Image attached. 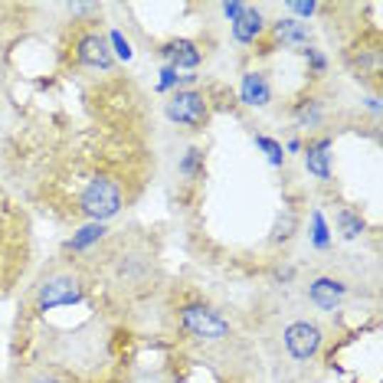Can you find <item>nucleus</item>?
<instances>
[{
	"label": "nucleus",
	"mask_w": 383,
	"mask_h": 383,
	"mask_svg": "<svg viewBox=\"0 0 383 383\" xmlns=\"http://www.w3.org/2000/svg\"><path fill=\"white\" fill-rule=\"evenodd\" d=\"M122 204H125V190L112 177H95L89 180V187L82 190V213L95 223L115 216V213L122 210Z\"/></svg>",
	"instance_id": "f257e3e1"
},
{
	"label": "nucleus",
	"mask_w": 383,
	"mask_h": 383,
	"mask_svg": "<svg viewBox=\"0 0 383 383\" xmlns=\"http://www.w3.org/2000/svg\"><path fill=\"white\" fill-rule=\"evenodd\" d=\"M79 298H82V282L75 276H69V272H63V276H53L40 285V292H36V308L53 311L59 305L79 302Z\"/></svg>",
	"instance_id": "f03ea898"
},
{
	"label": "nucleus",
	"mask_w": 383,
	"mask_h": 383,
	"mask_svg": "<svg viewBox=\"0 0 383 383\" xmlns=\"http://www.w3.org/2000/svg\"><path fill=\"white\" fill-rule=\"evenodd\" d=\"M180 325L187 327L194 337H206V341H223V337H229V321L220 318L210 308H200V305H190V308L180 311Z\"/></svg>",
	"instance_id": "7ed1b4c3"
},
{
	"label": "nucleus",
	"mask_w": 383,
	"mask_h": 383,
	"mask_svg": "<svg viewBox=\"0 0 383 383\" xmlns=\"http://www.w3.org/2000/svg\"><path fill=\"white\" fill-rule=\"evenodd\" d=\"M167 118L177 125H187V128H204L206 125V98L200 92H177V95L167 102Z\"/></svg>",
	"instance_id": "20e7f679"
},
{
	"label": "nucleus",
	"mask_w": 383,
	"mask_h": 383,
	"mask_svg": "<svg viewBox=\"0 0 383 383\" xmlns=\"http://www.w3.org/2000/svg\"><path fill=\"white\" fill-rule=\"evenodd\" d=\"M285 347L295 360H311L321 347V327L311 321H298L285 331Z\"/></svg>",
	"instance_id": "39448f33"
},
{
	"label": "nucleus",
	"mask_w": 383,
	"mask_h": 383,
	"mask_svg": "<svg viewBox=\"0 0 383 383\" xmlns=\"http://www.w3.org/2000/svg\"><path fill=\"white\" fill-rule=\"evenodd\" d=\"M75 56L79 63L92 65V69H108L112 65V49H108V40L105 36H98V33H85L75 46Z\"/></svg>",
	"instance_id": "423d86ee"
},
{
	"label": "nucleus",
	"mask_w": 383,
	"mask_h": 383,
	"mask_svg": "<svg viewBox=\"0 0 383 383\" xmlns=\"http://www.w3.org/2000/svg\"><path fill=\"white\" fill-rule=\"evenodd\" d=\"M308 295H311V302L318 305V308H335L344 295H347V285L337 282V278H318V282H311Z\"/></svg>",
	"instance_id": "0eeeda50"
},
{
	"label": "nucleus",
	"mask_w": 383,
	"mask_h": 383,
	"mask_svg": "<svg viewBox=\"0 0 383 383\" xmlns=\"http://www.w3.org/2000/svg\"><path fill=\"white\" fill-rule=\"evenodd\" d=\"M246 105H269L272 98V89H269V79L262 73H249L243 75V89H239Z\"/></svg>",
	"instance_id": "6e6552de"
},
{
	"label": "nucleus",
	"mask_w": 383,
	"mask_h": 383,
	"mask_svg": "<svg viewBox=\"0 0 383 383\" xmlns=\"http://www.w3.org/2000/svg\"><path fill=\"white\" fill-rule=\"evenodd\" d=\"M164 53H167V59H171V69H194V65H200V49H196L190 40L171 43Z\"/></svg>",
	"instance_id": "1a4fd4ad"
},
{
	"label": "nucleus",
	"mask_w": 383,
	"mask_h": 383,
	"mask_svg": "<svg viewBox=\"0 0 383 383\" xmlns=\"http://www.w3.org/2000/svg\"><path fill=\"white\" fill-rule=\"evenodd\" d=\"M272 30H276V36L282 43H288V46H305V43H308V23H302V20H292V16H285V20H276V23H272Z\"/></svg>",
	"instance_id": "9d476101"
},
{
	"label": "nucleus",
	"mask_w": 383,
	"mask_h": 383,
	"mask_svg": "<svg viewBox=\"0 0 383 383\" xmlns=\"http://www.w3.org/2000/svg\"><path fill=\"white\" fill-rule=\"evenodd\" d=\"M262 14L259 10H243V16H236L233 20V36H236L239 43H253L256 36L262 33Z\"/></svg>",
	"instance_id": "9b49d317"
},
{
	"label": "nucleus",
	"mask_w": 383,
	"mask_h": 383,
	"mask_svg": "<svg viewBox=\"0 0 383 383\" xmlns=\"http://www.w3.org/2000/svg\"><path fill=\"white\" fill-rule=\"evenodd\" d=\"M327 145H331V141L321 138L318 145H311L308 154H305V164H308V171L315 174V177H321V180L331 177V167H327Z\"/></svg>",
	"instance_id": "f8f14e48"
},
{
	"label": "nucleus",
	"mask_w": 383,
	"mask_h": 383,
	"mask_svg": "<svg viewBox=\"0 0 383 383\" xmlns=\"http://www.w3.org/2000/svg\"><path fill=\"white\" fill-rule=\"evenodd\" d=\"M102 233H105V226L102 223H89L85 229H79L73 236V243H69V249H85L89 243H95V239H102Z\"/></svg>",
	"instance_id": "ddd939ff"
},
{
	"label": "nucleus",
	"mask_w": 383,
	"mask_h": 383,
	"mask_svg": "<svg viewBox=\"0 0 383 383\" xmlns=\"http://www.w3.org/2000/svg\"><path fill=\"white\" fill-rule=\"evenodd\" d=\"M337 226H341L344 239H357L360 229H364V220H360V216H354L351 210H341V213H337Z\"/></svg>",
	"instance_id": "4468645a"
},
{
	"label": "nucleus",
	"mask_w": 383,
	"mask_h": 383,
	"mask_svg": "<svg viewBox=\"0 0 383 383\" xmlns=\"http://www.w3.org/2000/svg\"><path fill=\"white\" fill-rule=\"evenodd\" d=\"M295 226H298V220H295L292 213H285V216L276 223V229H272V239H276V243H282V239H292Z\"/></svg>",
	"instance_id": "2eb2a0df"
},
{
	"label": "nucleus",
	"mask_w": 383,
	"mask_h": 383,
	"mask_svg": "<svg viewBox=\"0 0 383 383\" xmlns=\"http://www.w3.org/2000/svg\"><path fill=\"white\" fill-rule=\"evenodd\" d=\"M256 145H259L262 151H269V161H272V164H282V161H285V154H282V145H276L272 138H256Z\"/></svg>",
	"instance_id": "dca6fc26"
},
{
	"label": "nucleus",
	"mask_w": 383,
	"mask_h": 383,
	"mask_svg": "<svg viewBox=\"0 0 383 383\" xmlns=\"http://www.w3.org/2000/svg\"><path fill=\"white\" fill-rule=\"evenodd\" d=\"M200 161H204V151H196V147H190L187 157H184V164H180V171H184V174L190 177V174H194L196 167H200Z\"/></svg>",
	"instance_id": "f3484780"
},
{
	"label": "nucleus",
	"mask_w": 383,
	"mask_h": 383,
	"mask_svg": "<svg viewBox=\"0 0 383 383\" xmlns=\"http://www.w3.org/2000/svg\"><path fill=\"white\" fill-rule=\"evenodd\" d=\"M112 43H115V49H118V56H122V59H131V43L125 40L122 33H112Z\"/></svg>",
	"instance_id": "a211bd4d"
},
{
	"label": "nucleus",
	"mask_w": 383,
	"mask_h": 383,
	"mask_svg": "<svg viewBox=\"0 0 383 383\" xmlns=\"http://www.w3.org/2000/svg\"><path fill=\"white\" fill-rule=\"evenodd\" d=\"M315 243L327 246V229H325V220H321V216H315Z\"/></svg>",
	"instance_id": "6ab92c4d"
},
{
	"label": "nucleus",
	"mask_w": 383,
	"mask_h": 383,
	"mask_svg": "<svg viewBox=\"0 0 383 383\" xmlns=\"http://www.w3.org/2000/svg\"><path fill=\"white\" fill-rule=\"evenodd\" d=\"M180 75H177V69H171V65H167V69H164L161 73V89H171L174 82H177Z\"/></svg>",
	"instance_id": "aec40b11"
},
{
	"label": "nucleus",
	"mask_w": 383,
	"mask_h": 383,
	"mask_svg": "<svg viewBox=\"0 0 383 383\" xmlns=\"http://www.w3.org/2000/svg\"><path fill=\"white\" fill-rule=\"evenodd\" d=\"M288 10H292V14H302V16H311L318 7H315V4H295V0H292V4H288Z\"/></svg>",
	"instance_id": "412c9836"
},
{
	"label": "nucleus",
	"mask_w": 383,
	"mask_h": 383,
	"mask_svg": "<svg viewBox=\"0 0 383 383\" xmlns=\"http://www.w3.org/2000/svg\"><path fill=\"white\" fill-rule=\"evenodd\" d=\"M305 56H308V63L315 65V69H318V73H321V69H325V56H321L318 49H305Z\"/></svg>",
	"instance_id": "4be33fe9"
},
{
	"label": "nucleus",
	"mask_w": 383,
	"mask_h": 383,
	"mask_svg": "<svg viewBox=\"0 0 383 383\" xmlns=\"http://www.w3.org/2000/svg\"><path fill=\"white\" fill-rule=\"evenodd\" d=\"M243 4H226V7H223V14L229 16V20H236V16H243Z\"/></svg>",
	"instance_id": "5701e85b"
},
{
	"label": "nucleus",
	"mask_w": 383,
	"mask_h": 383,
	"mask_svg": "<svg viewBox=\"0 0 383 383\" xmlns=\"http://www.w3.org/2000/svg\"><path fill=\"white\" fill-rule=\"evenodd\" d=\"M30 383H56V380H49V377H36V380H30Z\"/></svg>",
	"instance_id": "b1692460"
}]
</instances>
